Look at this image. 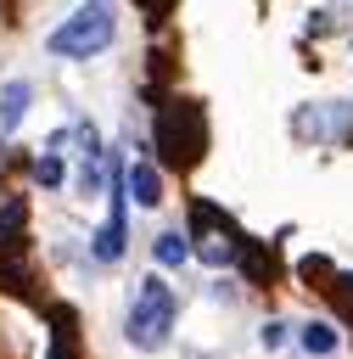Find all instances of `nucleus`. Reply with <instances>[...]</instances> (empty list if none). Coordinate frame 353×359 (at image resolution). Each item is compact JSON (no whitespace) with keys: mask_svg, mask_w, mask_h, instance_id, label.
<instances>
[{"mask_svg":"<svg viewBox=\"0 0 353 359\" xmlns=\"http://www.w3.org/2000/svg\"><path fill=\"white\" fill-rule=\"evenodd\" d=\"M202 146H207V112H202V101L168 95L157 107V151H162V163L168 168H191L202 157Z\"/></svg>","mask_w":353,"mask_h":359,"instance_id":"nucleus-1","label":"nucleus"},{"mask_svg":"<svg viewBox=\"0 0 353 359\" xmlns=\"http://www.w3.org/2000/svg\"><path fill=\"white\" fill-rule=\"evenodd\" d=\"M112 34H118L112 0H90V6H78V11L45 39V50H50V56H95V50L112 45Z\"/></svg>","mask_w":353,"mask_h":359,"instance_id":"nucleus-2","label":"nucleus"},{"mask_svg":"<svg viewBox=\"0 0 353 359\" xmlns=\"http://www.w3.org/2000/svg\"><path fill=\"white\" fill-rule=\"evenodd\" d=\"M168 325H174V292H168V280H140L134 286V303H129V342L134 348H162L168 342Z\"/></svg>","mask_w":353,"mask_h":359,"instance_id":"nucleus-3","label":"nucleus"},{"mask_svg":"<svg viewBox=\"0 0 353 359\" xmlns=\"http://www.w3.org/2000/svg\"><path fill=\"white\" fill-rule=\"evenodd\" d=\"M191 252H196L207 269H224V264L241 258V236H235L230 219H219V208L196 202V208H191Z\"/></svg>","mask_w":353,"mask_h":359,"instance_id":"nucleus-4","label":"nucleus"},{"mask_svg":"<svg viewBox=\"0 0 353 359\" xmlns=\"http://www.w3.org/2000/svg\"><path fill=\"white\" fill-rule=\"evenodd\" d=\"M101 264H112L118 252H123V174L112 180V213H106V224H101V236H95V247H90Z\"/></svg>","mask_w":353,"mask_h":359,"instance_id":"nucleus-5","label":"nucleus"},{"mask_svg":"<svg viewBox=\"0 0 353 359\" xmlns=\"http://www.w3.org/2000/svg\"><path fill=\"white\" fill-rule=\"evenodd\" d=\"M123 196H134L140 208H157L162 202V174L151 163H129L123 168Z\"/></svg>","mask_w":353,"mask_h":359,"instance_id":"nucleus-6","label":"nucleus"},{"mask_svg":"<svg viewBox=\"0 0 353 359\" xmlns=\"http://www.w3.org/2000/svg\"><path fill=\"white\" fill-rule=\"evenodd\" d=\"M22 112H28V84L11 79V84L0 90V135H11V129L22 123Z\"/></svg>","mask_w":353,"mask_h":359,"instance_id":"nucleus-7","label":"nucleus"},{"mask_svg":"<svg viewBox=\"0 0 353 359\" xmlns=\"http://www.w3.org/2000/svg\"><path fill=\"white\" fill-rule=\"evenodd\" d=\"M151 252H157V264H162V269H174V264H185V258H191V236H179V230H162Z\"/></svg>","mask_w":353,"mask_h":359,"instance_id":"nucleus-8","label":"nucleus"},{"mask_svg":"<svg viewBox=\"0 0 353 359\" xmlns=\"http://www.w3.org/2000/svg\"><path fill=\"white\" fill-rule=\"evenodd\" d=\"M22 213H28V208H22V196H6V202H0V247H11V241H17Z\"/></svg>","mask_w":353,"mask_h":359,"instance_id":"nucleus-9","label":"nucleus"},{"mask_svg":"<svg viewBox=\"0 0 353 359\" xmlns=\"http://www.w3.org/2000/svg\"><path fill=\"white\" fill-rule=\"evenodd\" d=\"M34 180L50 191V185H62V157L56 151H39V163H34Z\"/></svg>","mask_w":353,"mask_h":359,"instance_id":"nucleus-10","label":"nucleus"},{"mask_svg":"<svg viewBox=\"0 0 353 359\" xmlns=\"http://www.w3.org/2000/svg\"><path fill=\"white\" fill-rule=\"evenodd\" d=\"M303 348H308V353H331V348H336V331H331V325H303Z\"/></svg>","mask_w":353,"mask_h":359,"instance_id":"nucleus-11","label":"nucleus"},{"mask_svg":"<svg viewBox=\"0 0 353 359\" xmlns=\"http://www.w3.org/2000/svg\"><path fill=\"white\" fill-rule=\"evenodd\" d=\"M50 359H73V325H56V337H50Z\"/></svg>","mask_w":353,"mask_h":359,"instance_id":"nucleus-12","label":"nucleus"},{"mask_svg":"<svg viewBox=\"0 0 353 359\" xmlns=\"http://www.w3.org/2000/svg\"><path fill=\"white\" fill-rule=\"evenodd\" d=\"M0 280H6V286H22V280H28V269H22L17 258H0Z\"/></svg>","mask_w":353,"mask_h":359,"instance_id":"nucleus-13","label":"nucleus"},{"mask_svg":"<svg viewBox=\"0 0 353 359\" xmlns=\"http://www.w3.org/2000/svg\"><path fill=\"white\" fill-rule=\"evenodd\" d=\"M336 303L353 314V275H342V280H336Z\"/></svg>","mask_w":353,"mask_h":359,"instance_id":"nucleus-14","label":"nucleus"},{"mask_svg":"<svg viewBox=\"0 0 353 359\" xmlns=\"http://www.w3.org/2000/svg\"><path fill=\"white\" fill-rule=\"evenodd\" d=\"M280 337H286V325H280V320H269V325H263V342H269V348H280Z\"/></svg>","mask_w":353,"mask_h":359,"instance_id":"nucleus-15","label":"nucleus"},{"mask_svg":"<svg viewBox=\"0 0 353 359\" xmlns=\"http://www.w3.org/2000/svg\"><path fill=\"white\" fill-rule=\"evenodd\" d=\"M140 6H151V11H162V6H168V0H140Z\"/></svg>","mask_w":353,"mask_h":359,"instance_id":"nucleus-16","label":"nucleus"}]
</instances>
